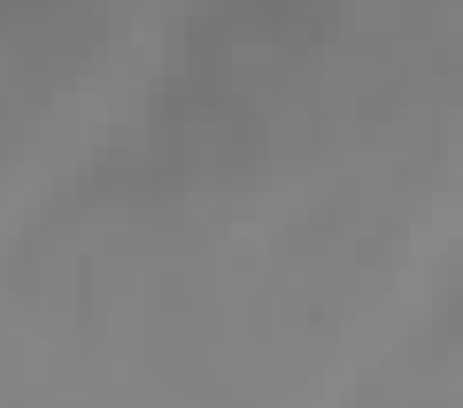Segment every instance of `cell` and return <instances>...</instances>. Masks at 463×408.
<instances>
[{"label":"cell","mask_w":463,"mask_h":408,"mask_svg":"<svg viewBox=\"0 0 463 408\" xmlns=\"http://www.w3.org/2000/svg\"><path fill=\"white\" fill-rule=\"evenodd\" d=\"M248 8H263V16H279V0H248Z\"/></svg>","instance_id":"1"}]
</instances>
